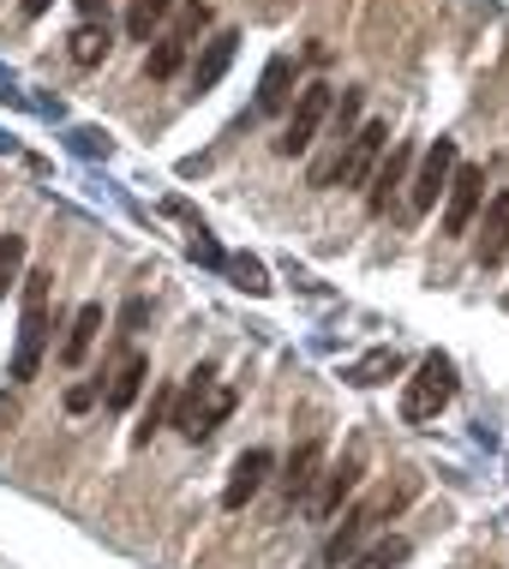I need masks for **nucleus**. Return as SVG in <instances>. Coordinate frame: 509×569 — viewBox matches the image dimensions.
<instances>
[{"label": "nucleus", "instance_id": "c85d7f7f", "mask_svg": "<svg viewBox=\"0 0 509 569\" xmlns=\"http://www.w3.org/2000/svg\"><path fill=\"white\" fill-rule=\"evenodd\" d=\"M192 258H204V264H222V252H216V246H210L204 234H198V240H192Z\"/></svg>", "mask_w": 509, "mask_h": 569}, {"label": "nucleus", "instance_id": "5701e85b", "mask_svg": "<svg viewBox=\"0 0 509 569\" xmlns=\"http://www.w3.org/2000/svg\"><path fill=\"white\" fill-rule=\"evenodd\" d=\"M168 413H174V390H157V396H150V408H144V420H138V432H132V443H150V438H157Z\"/></svg>", "mask_w": 509, "mask_h": 569}, {"label": "nucleus", "instance_id": "6e6552de", "mask_svg": "<svg viewBox=\"0 0 509 569\" xmlns=\"http://www.w3.org/2000/svg\"><path fill=\"white\" fill-rule=\"evenodd\" d=\"M408 491H413V486H402V491H396V498L360 503V510H353V516L342 521V528L330 533V546H323V569H336V563H342V558H353V551H360V540H366V533H372V521H378V516H390L396 503L408 498Z\"/></svg>", "mask_w": 509, "mask_h": 569}, {"label": "nucleus", "instance_id": "a211bd4d", "mask_svg": "<svg viewBox=\"0 0 509 569\" xmlns=\"http://www.w3.org/2000/svg\"><path fill=\"white\" fill-rule=\"evenodd\" d=\"M342 378H348V383H360V390H372V383H390V378H402V360H396V348H372L366 360H353Z\"/></svg>", "mask_w": 509, "mask_h": 569}, {"label": "nucleus", "instance_id": "2eb2a0df", "mask_svg": "<svg viewBox=\"0 0 509 569\" xmlns=\"http://www.w3.org/2000/svg\"><path fill=\"white\" fill-rule=\"evenodd\" d=\"M144 378H150V360L132 348L127 360H120L114 372H108V390H102V402L114 408V413H120V408H132V402H138V390H144Z\"/></svg>", "mask_w": 509, "mask_h": 569}, {"label": "nucleus", "instance_id": "dca6fc26", "mask_svg": "<svg viewBox=\"0 0 509 569\" xmlns=\"http://www.w3.org/2000/svg\"><path fill=\"white\" fill-rule=\"evenodd\" d=\"M288 97H295V60H288V54H270L265 84H258V114H282Z\"/></svg>", "mask_w": 509, "mask_h": 569}, {"label": "nucleus", "instance_id": "7c9ffc66", "mask_svg": "<svg viewBox=\"0 0 509 569\" xmlns=\"http://www.w3.org/2000/svg\"><path fill=\"white\" fill-rule=\"evenodd\" d=\"M102 7H108V0H79V12H84V19H102Z\"/></svg>", "mask_w": 509, "mask_h": 569}, {"label": "nucleus", "instance_id": "423d86ee", "mask_svg": "<svg viewBox=\"0 0 509 569\" xmlns=\"http://www.w3.org/2000/svg\"><path fill=\"white\" fill-rule=\"evenodd\" d=\"M480 204H486V168H473V162H456V174H450V204H443V234H468L473 217H480Z\"/></svg>", "mask_w": 509, "mask_h": 569}, {"label": "nucleus", "instance_id": "1a4fd4ad", "mask_svg": "<svg viewBox=\"0 0 509 569\" xmlns=\"http://www.w3.org/2000/svg\"><path fill=\"white\" fill-rule=\"evenodd\" d=\"M265 480H270V450H240L234 468H228V486H222V510H246L265 491Z\"/></svg>", "mask_w": 509, "mask_h": 569}, {"label": "nucleus", "instance_id": "6ab92c4d", "mask_svg": "<svg viewBox=\"0 0 509 569\" xmlns=\"http://www.w3.org/2000/svg\"><path fill=\"white\" fill-rule=\"evenodd\" d=\"M108 49H114V30H108V19H84L79 30H72V60H79V67L108 60Z\"/></svg>", "mask_w": 509, "mask_h": 569}, {"label": "nucleus", "instance_id": "c756f323", "mask_svg": "<svg viewBox=\"0 0 509 569\" xmlns=\"http://www.w3.org/2000/svg\"><path fill=\"white\" fill-rule=\"evenodd\" d=\"M49 7H54V0H24V19H42Z\"/></svg>", "mask_w": 509, "mask_h": 569}, {"label": "nucleus", "instance_id": "bb28decb", "mask_svg": "<svg viewBox=\"0 0 509 569\" xmlns=\"http://www.w3.org/2000/svg\"><path fill=\"white\" fill-rule=\"evenodd\" d=\"M72 138H79V150H84V157H97V150H108V138H102V132H72Z\"/></svg>", "mask_w": 509, "mask_h": 569}, {"label": "nucleus", "instance_id": "7ed1b4c3", "mask_svg": "<svg viewBox=\"0 0 509 569\" xmlns=\"http://www.w3.org/2000/svg\"><path fill=\"white\" fill-rule=\"evenodd\" d=\"M450 402H456V366H450V353H426L420 372H413L408 390H402V413L420 426V420H438Z\"/></svg>", "mask_w": 509, "mask_h": 569}, {"label": "nucleus", "instance_id": "393cba45", "mask_svg": "<svg viewBox=\"0 0 509 569\" xmlns=\"http://www.w3.org/2000/svg\"><path fill=\"white\" fill-rule=\"evenodd\" d=\"M234 282L246 288V295H270V282H265V264H258V258H234Z\"/></svg>", "mask_w": 509, "mask_h": 569}, {"label": "nucleus", "instance_id": "4468645a", "mask_svg": "<svg viewBox=\"0 0 509 569\" xmlns=\"http://www.w3.org/2000/svg\"><path fill=\"white\" fill-rule=\"evenodd\" d=\"M234 49H240L234 30H216V37L204 42V54L192 60V84H198V90H216V84H222V72L234 67Z\"/></svg>", "mask_w": 509, "mask_h": 569}, {"label": "nucleus", "instance_id": "f257e3e1", "mask_svg": "<svg viewBox=\"0 0 509 569\" xmlns=\"http://www.w3.org/2000/svg\"><path fill=\"white\" fill-rule=\"evenodd\" d=\"M234 413V390H222L216 383V366H198L187 378V390H174V413H168V426H180V438H210L216 426Z\"/></svg>", "mask_w": 509, "mask_h": 569}, {"label": "nucleus", "instance_id": "f3484780", "mask_svg": "<svg viewBox=\"0 0 509 569\" xmlns=\"http://www.w3.org/2000/svg\"><path fill=\"white\" fill-rule=\"evenodd\" d=\"M97 330H102V306H79L67 342H60V360H67V366H84V353H90V342H97Z\"/></svg>", "mask_w": 509, "mask_h": 569}, {"label": "nucleus", "instance_id": "ddd939ff", "mask_svg": "<svg viewBox=\"0 0 509 569\" xmlns=\"http://www.w3.org/2000/svg\"><path fill=\"white\" fill-rule=\"evenodd\" d=\"M408 157H413L408 144H390V157H383V162L372 168V192H366V210H372V217H383V210H390L396 187L408 180Z\"/></svg>", "mask_w": 509, "mask_h": 569}, {"label": "nucleus", "instance_id": "9d476101", "mask_svg": "<svg viewBox=\"0 0 509 569\" xmlns=\"http://www.w3.org/2000/svg\"><path fill=\"white\" fill-rule=\"evenodd\" d=\"M318 480H323V443L306 438V443H295V456H288V468H282V498L288 503H312Z\"/></svg>", "mask_w": 509, "mask_h": 569}, {"label": "nucleus", "instance_id": "f8f14e48", "mask_svg": "<svg viewBox=\"0 0 509 569\" xmlns=\"http://www.w3.org/2000/svg\"><path fill=\"white\" fill-rule=\"evenodd\" d=\"M353 486H360V450H348V456L318 480V491H312V516H318V521H330L336 510H342V498H348Z\"/></svg>", "mask_w": 509, "mask_h": 569}, {"label": "nucleus", "instance_id": "b1692460", "mask_svg": "<svg viewBox=\"0 0 509 569\" xmlns=\"http://www.w3.org/2000/svg\"><path fill=\"white\" fill-rule=\"evenodd\" d=\"M24 276V234H7L0 240V295Z\"/></svg>", "mask_w": 509, "mask_h": 569}, {"label": "nucleus", "instance_id": "f03ea898", "mask_svg": "<svg viewBox=\"0 0 509 569\" xmlns=\"http://www.w3.org/2000/svg\"><path fill=\"white\" fill-rule=\"evenodd\" d=\"M49 270H30L24 276V325H19V342H12V378L30 383L42 366V348H49Z\"/></svg>", "mask_w": 509, "mask_h": 569}, {"label": "nucleus", "instance_id": "39448f33", "mask_svg": "<svg viewBox=\"0 0 509 569\" xmlns=\"http://www.w3.org/2000/svg\"><path fill=\"white\" fill-rule=\"evenodd\" d=\"M383 144H390V120H366V127L353 132V144L342 150V162H336L330 187H360V180H372V168L383 162Z\"/></svg>", "mask_w": 509, "mask_h": 569}, {"label": "nucleus", "instance_id": "412c9836", "mask_svg": "<svg viewBox=\"0 0 509 569\" xmlns=\"http://www.w3.org/2000/svg\"><path fill=\"white\" fill-rule=\"evenodd\" d=\"M174 7H180V0H132V12H127V37H132V42H150V30H157Z\"/></svg>", "mask_w": 509, "mask_h": 569}, {"label": "nucleus", "instance_id": "9b49d317", "mask_svg": "<svg viewBox=\"0 0 509 569\" xmlns=\"http://www.w3.org/2000/svg\"><path fill=\"white\" fill-rule=\"evenodd\" d=\"M473 258L480 270H498L509 258V192L486 198V217H480V240H473Z\"/></svg>", "mask_w": 509, "mask_h": 569}, {"label": "nucleus", "instance_id": "cd10ccee", "mask_svg": "<svg viewBox=\"0 0 509 569\" xmlns=\"http://www.w3.org/2000/svg\"><path fill=\"white\" fill-rule=\"evenodd\" d=\"M120 325H127V330H138V325H144V300H127V312H120Z\"/></svg>", "mask_w": 509, "mask_h": 569}, {"label": "nucleus", "instance_id": "aec40b11", "mask_svg": "<svg viewBox=\"0 0 509 569\" xmlns=\"http://www.w3.org/2000/svg\"><path fill=\"white\" fill-rule=\"evenodd\" d=\"M180 60H187V37L162 30V37H157V49H150V60H144V72H150V79H174V72H180Z\"/></svg>", "mask_w": 509, "mask_h": 569}, {"label": "nucleus", "instance_id": "a878e982", "mask_svg": "<svg viewBox=\"0 0 509 569\" xmlns=\"http://www.w3.org/2000/svg\"><path fill=\"white\" fill-rule=\"evenodd\" d=\"M90 402H97V390H90V383H79V390H67V408H72V413H84Z\"/></svg>", "mask_w": 509, "mask_h": 569}, {"label": "nucleus", "instance_id": "0eeeda50", "mask_svg": "<svg viewBox=\"0 0 509 569\" xmlns=\"http://www.w3.org/2000/svg\"><path fill=\"white\" fill-rule=\"evenodd\" d=\"M456 162H461V150H456V138H438V144L420 157V174H413V192H408V204L413 210H431L438 204V192H450V174H456Z\"/></svg>", "mask_w": 509, "mask_h": 569}, {"label": "nucleus", "instance_id": "20e7f679", "mask_svg": "<svg viewBox=\"0 0 509 569\" xmlns=\"http://www.w3.org/2000/svg\"><path fill=\"white\" fill-rule=\"evenodd\" d=\"M330 109H336V90L330 84H306L295 97V109H288L282 138H276V157H306L312 138L323 132V120H330Z\"/></svg>", "mask_w": 509, "mask_h": 569}, {"label": "nucleus", "instance_id": "4be33fe9", "mask_svg": "<svg viewBox=\"0 0 509 569\" xmlns=\"http://www.w3.org/2000/svg\"><path fill=\"white\" fill-rule=\"evenodd\" d=\"M408 558V540L402 533H390V540H378L372 551H360V558H353V569H396Z\"/></svg>", "mask_w": 509, "mask_h": 569}]
</instances>
